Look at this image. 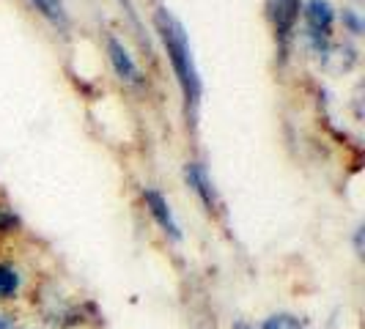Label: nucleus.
Instances as JSON below:
<instances>
[{
	"label": "nucleus",
	"mask_w": 365,
	"mask_h": 329,
	"mask_svg": "<svg viewBox=\"0 0 365 329\" xmlns=\"http://www.w3.org/2000/svg\"><path fill=\"white\" fill-rule=\"evenodd\" d=\"M154 28H157V36L163 41L165 53H168V61H170V66H173L176 83H179V88H182L187 115H195V110L201 105L203 85H201L198 66H195V58H192L190 36H187V31H184V25L179 22V17L170 14L165 6H160L157 14H154Z\"/></svg>",
	"instance_id": "obj_1"
},
{
	"label": "nucleus",
	"mask_w": 365,
	"mask_h": 329,
	"mask_svg": "<svg viewBox=\"0 0 365 329\" xmlns=\"http://www.w3.org/2000/svg\"><path fill=\"white\" fill-rule=\"evenodd\" d=\"M302 17H305L308 44L319 55H327L329 44H332V25H335V11H332L329 0H308L302 6Z\"/></svg>",
	"instance_id": "obj_2"
},
{
	"label": "nucleus",
	"mask_w": 365,
	"mask_h": 329,
	"mask_svg": "<svg viewBox=\"0 0 365 329\" xmlns=\"http://www.w3.org/2000/svg\"><path fill=\"white\" fill-rule=\"evenodd\" d=\"M299 11H302V0H267V17L272 22L274 38H277V50H280L283 58H286L289 47H292Z\"/></svg>",
	"instance_id": "obj_3"
},
{
	"label": "nucleus",
	"mask_w": 365,
	"mask_h": 329,
	"mask_svg": "<svg viewBox=\"0 0 365 329\" xmlns=\"http://www.w3.org/2000/svg\"><path fill=\"white\" fill-rule=\"evenodd\" d=\"M143 203H146L148 214L154 217V222L160 225V231L170 241H182V225H179V219H176V214H173V209H170V203H168L163 192L148 187V189H143Z\"/></svg>",
	"instance_id": "obj_4"
},
{
	"label": "nucleus",
	"mask_w": 365,
	"mask_h": 329,
	"mask_svg": "<svg viewBox=\"0 0 365 329\" xmlns=\"http://www.w3.org/2000/svg\"><path fill=\"white\" fill-rule=\"evenodd\" d=\"M108 58H110V63H113V72L118 74V80H124L129 85H143L140 66H138L135 58L129 55V50L124 47V41L115 38L113 33L108 36Z\"/></svg>",
	"instance_id": "obj_5"
},
{
	"label": "nucleus",
	"mask_w": 365,
	"mask_h": 329,
	"mask_svg": "<svg viewBox=\"0 0 365 329\" xmlns=\"http://www.w3.org/2000/svg\"><path fill=\"white\" fill-rule=\"evenodd\" d=\"M184 179H187V184H190V189L198 195V201L206 206V212H217L220 209L217 189H215V184H212L209 170H206L201 162L184 164Z\"/></svg>",
	"instance_id": "obj_6"
},
{
	"label": "nucleus",
	"mask_w": 365,
	"mask_h": 329,
	"mask_svg": "<svg viewBox=\"0 0 365 329\" xmlns=\"http://www.w3.org/2000/svg\"><path fill=\"white\" fill-rule=\"evenodd\" d=\"M31 6H34L47 22H53L55 28H66V22H69L66 0H31Z\"/></svg>",
	"instance_id": "obj_7"
},
{
	"label": "nucleus",
	"mask_w": 365,
	"mask_h": 329,
	"mask_svg": "<svg viewBox=\"0 0 365 329\" xmlns=\"http://www.w3.org/2000/svg\"><path fill=\"white\" fill-rule=\"evenodd\" d=\"M22 280H19V272L9 263H0V299H11L14 293L19 291Z\"/></svg>",
	"instance_id": "obj_8"
},
{
	"label": "nucleus",
	"mask_w": 365,
	"mask_h": 329,
	"mask_svg": "<svg viewBox=\"0 0 365 329\" xmlns=\"http://www.w3.org/2000/svg\"><path fill=\"white\" fill-rule=\"evenodd\" d=\"M261 329H305V327H302V321L297 315H292V313H274V315H269L261 324Z\"/></svg>",
	"instance_id": "obj_9"
},
{
	"label": "nucleus",
	"mask_w": 365,
	"mask_h": 329,
	"mask_svg": "<svg viewBox=\"0 0 365 329\" xmlns=\"http://www.w3.org/2000/svg\"><path fill=\"white\" fill-rule=\"evenodd\" d=\"M14 228H17V214L0 206V234H9V231H14Z\"/></svg>",
	"instance_id": "obj_10"
},
{
	"label": "nucleus",
	"mask_w": 365,
	"mask_h": 329,
	"mask_svg": "<svg viewBox=\"0 0 365 329\" xmlns=\"http://www.w3.org/2000/svg\"><path fill=\"white\" fill-rule=\"evenodd\" d=\"M344 25H346L354 36L363 31V19H360V14H357V11H351V9H346V11H344Z\"/></svg>",
	"instance_id": "obj_11"
},
{
	"label": "nucleus",
	"mask_w": 365,
	"mask_h": 329,
	"mask_svg": "<svg viewBox=\"0 0 365 329\" xmlns=\"http://www.w3.org/2000/svg\"><path fill=\"white\" fill-rule=\"evenodd\" d=\"M354 250H357V256H363V228H357V234H354Z\"/></svg>",
	"instance_id": "obj_12"
},
{
	"label": "nucleus",
	"mask_w": 365,
	"mask_h": 329,
	"mask_svg": "<svg viewBox=\"0 0 365 329\" xmlns=\"http://www.w3.org/2000/svg\"><path fill=\"white\" fill-rule=\"evenodd\" d=\"M0 329H19V327H17V321H14V318L0 315Z\"/></svg>",
	"instance_id": "obj_13"
},
{
	"label": "nucleus",
	"mask_w": 365,
	"mask_h": 329,
	"mask_svg": "<svg viewBox=\"0 0 365 329\" xmlns=\"http://www.w3.org/2000/svg\"><path fill=\"white\" fill-rule=\"evenodd\" d=\"M234 329H253V327H247V324H237Z\"/></svg>",
	"instance_id": "obj_14"
}]
</instances>
